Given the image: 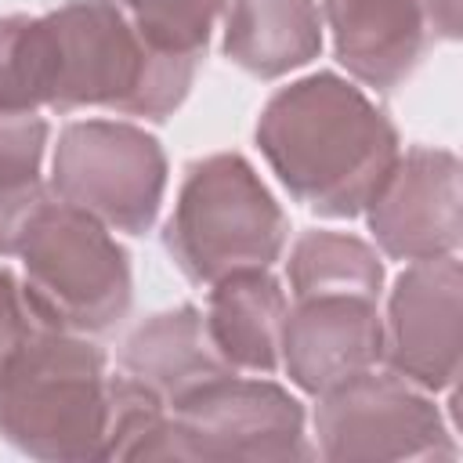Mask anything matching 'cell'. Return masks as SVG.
<instances>
[{
    "instance_id": "cell-1",
    "label": "cell",
    "mask_w": 463,
    "mask_h": 463,
    "mask_svg": "<svg viewBox=\"0 0 463 463\" xmlns=\"http://www.w3.org/2000/svg\"><path fill=\"white\" fill-rule=\"evenodd\" d=\"M279 184L318 217H358L402 152L398 127L351 80L311 72L279 87L253 127Z\"/></svg>"
},
{
    "instance_id": "cell-2",
    "label": "cell",
    "mask_w": 463,
    "mask_h": 463,
    "mask_svg": "<svg viewBox=\"0 0 463 463\" xmlns=\"http://www.w3.org/2000/svg\"><path fill=\"white\" fill-rule=\"evenodd\" d=\"M199 61L145 43L112 0H65L33 18L36 101L61 116L105 109L163 123L184 105Z\"/></svg>"
},
{
    "instance_id": "cell-3",
    "label": "cell",
    "mask_w": 463,
    "mask_h": 463,
    "mask_svg": "<svg viewBox=\"0 0 463 463\" xmlns=\"http://www.w3.org/2000/svg\"><path fill=\"white\" fill-rule=\"evenodd\" d=\"M109 376L105 351L90 336L40 322L0 358V438L43 463L101 459Z\"/></svg>"
},
{
    "instance_id": "cell-4",
    "label": "cell",
    "mask_w": 463,
    "mask_h": 463,
    "mask_svg": "<svg viewBox=\"0 0 463 463\" xmlns=\"http://www.w3.org/2000/svg\"><path fill=\"white\" fill-rule=\"evenodd\" d=\"M289 239V217L239 152H213L184 166L163 250L192 286H213L235 271L271 268Z\"/></svg>"
},
{
    "instance_id": "cell-5",
    "label": "cell",
    "mask_w": 463,
    "mask_h": 463,
    "mask_svg": "<svg viewBox=\"0 0 463 463\" xmlns=\"http://www.w3.org/2000/svg\"><path fill=\"white\" fill-rule=\"evenodd\" d=\"M14 257L22 260V289L33 311L54 329L101 336L134 304L130 253L112 228L58 195L36 206Z\"/></svg>"
},
{
    "instance_id": "cell-6",
    "label": "cell",
    "mask_w": 463,
    "mask_h": 463,
    "mask_svg": "<svg viewBox=\"0 0 463 463\" xmlns=\"http://www.w3.org/2000/svg\"><path fill=\"white\" fill-rule=\"evenodd\" d=\"M166 152L127 119H72L51 152V195L112 232H152L166 195Z\"/></svg>"
},
{
    "instance_id": "cell-7",
    "label": "cell",
    "mask_w": 463,
    "mask_h": 463,
    "mask_svg": "<svg viewBox=\"0 0 463 463\" xmlns=\"http://www.w3.org/2000/svg\"><path fill=\"white\" fill-rule=\"evenodd\" d=\"M163 459H311L307 412L282 383L224 373L166 409Z\"/></svg>"
},
{
    "instance_id": "cell-8",
    "label": "cell",
    "mask_w": 463,
    "mask_h": 463,
    "mask_svg": "<svg viewBox=\"0 0 463 463\" xmlns=\"http://www.w3.org/2000/svg\"><path fill=\"white\" fill-rule=\"evenodd\" d=\"M315 456L333 463L456 459V427L434 394L373 365L315 398Z\"/></svg>"
},
{
    "instance_id": "cell-9",
    "label": "cell",
    "mask_w": 463,
    "mask_h": 463,
    "mask_svg": "<svg viewBox=\"0 0 463 463\" xmlns=\"http://www.w3.org/2000/svg\"><path fill=\"white\" fill-rule=\"evenodd\" d=\"M459 156L434 145L398 152L383 184L369 199L365 224L376 250L391 260H434L459 253L463 239V184Z\"/></svg>"
},
{
    "instance_id": "cell-10",
    "label": "cell",
    "mask_w": 463,
    "mask_h": 463,
    "mask_svg": "<svg viewBox=\"0 0 463 463\" xmlns=\"http://www.w3.org/2000/svg\"><path fill=\"white\" fill-rule=\"evenodd\" d=\"M380 318V362L391 373L430 394L456 387L463 347V268L456 253L409 264L394 279Z\"/></svg>"
},
{
    "instance_id": "cell-11",
    "label": "cell",
    "mask_w": 463,
    "mask_h": 463,
    "mask_svg": "<svg viewBox=\"0 0 463 463\" xmlns=\"http://www.w3.org/2000/svg\"><path fill=\"white\" fill-rule=\"evenodd\" d=\"M383 318L376 297L311 293L289 297L279 340V369L311 398L380 365Z\"/></svg>"
},
{
    "instance_id": "cell-12",
    "label": "cell",
    "mask_w": 463,
    "mask_h": 463,
    "mask_svg": "<svg viewBox=\"0 0 463 463\" xmlns=\"http://www.w3.org/2000/svg\"><path fill=\"white\" fill-rule=\"evenodd\" d=\"M336 61L369 90H398L423 61L430 29L423 0H318Z\"/></svg>"
},
{
    "instance_id": "cell-13",
    "label": "cell",
    "mask_w": 463,
    "mask_h": 463,
    "mask_svg": "<svg viewBox=\"0 0 463 463\" xmlns=\"http://www.w3.org/2000/svg\"><path fill=\"white\" fill-rule=\"evenodd\" d=\"M116 362L123 376L141 383L166 409L181 402L184 394H192L195 387L224 373H239L217 354L206 333L203 311L195 304H177V307L156 311L145 322H137L123 336Z\"/></svg>"
},
{
    "instance_id": "cell-14",
    "label": "cell",
    "mask_w": 463,
    "mask_h": 463,
    "mask_svg": "<svg viewBox=\"0 0 463 463\" xmlns=\"http://www.w3.org/2000/svg\"><path fill=\"white\" fill-rule=\"evenodd\" d=\"M206 333L217 354L239 373L271 376L279 369V340L289 311V297L271 268L235 271L206 286Z\"/></svg>"
},
{
    "instance_id": "cell-15",
    "label": "cell",
    "mask_w": 463,
    "mask_h": 463,
    "mask_svg": "<svg viewBox=\"0 0 463 463\" xmlns=\"http://www.w3.org/2000/svg\"><path fill=\"white\" fill-rule=\"evenodd\" d=\"M224 58L253 80H279L322 51L318 0H221Z\"/></svg>"
},
{
    "instance_id": "cell-16",
    "label": "cell",
    "mask_w": 463,
    "mask_h": 463,
    "mask_svg": "<svg viewBox=\"0 0 463 463\" xmlns=\"http://www.w3.org/2000/svg\"><path fill=\"white\" fill-rule=\"evenodd\" d=\"M289 297L311 293H358L376 297L383 293V260L380 250L351 232L311 228L300 232L289 246L286 260Z\"/></svg>"
},
{
    "instance_id": "cell-17",
    "label": "cell",
    "mask_w": 463,
    "mask_h": 463,
    "mask_svg": "<svg viewBox=\"0 0 463 463\" xmlns=\"http://www.w3.org/2000/svg\"><path fill=\"white\" fill-rule=\"evenodd\" d=\"M145 43L170 54L203 58L221 0H112Z\"/></svg>"
},
{
    "instance_id": "cell-18",
    "label": "cell",
    "mask_w": 463,
    "mask_h": 463,
    "mask_svg": "<svg viewBox=\"0 0 463 463\" xmlns=\"http://www.w3.org/2000/svg\"><path fill=\"white\" fill-rule=\"evenodd\" d=\"M51 127L40 112L0 109V184H36L47 156Z\"/></svg>"
},
{
    "instance_id": "cell-19",
    "label": "cell",
    "mask_w": 463,
    "mask_h": 463,
    "mask_svg": "<svg viewBox=\"0 0 463 463\" xmlns=\"http://www.w3.org/2000/svg\"><path fill=\"white\" fill-rule=\"evenodd\" d=\"M47 195H51V188L43 181L18 184V188H4L0 184V257H14L18 253L25 224H29V217L36 213V206Z\"/></svg>"
},
{
    "instance_id": "cell-20",
    "label": "cell",
    "mask_w": 463,
    "mask_h": 463,
    "mask_svg": "<svg viewBox=\"0 0 463 463\" xmlns=\"http://www.w3.org/2000/svg\"><path fill=\"white\" fill-rule=\"evenodd\" d=\"M36 326H40V315L33 311L22 289V279L7 264H0V358Z\"/></svg>"
},
{
    "instance_id": "cell-21",
    "label": "cell",
    "mask_w": 463,
    "mask_h": 463,
    "mask_svg": "<svg viewBox=\"0 0 463 463\" xmlns=\"http://www.w3.org/2000/svg\"><path fill=\"white\" fill-rule=\"evenodd\" d=\"M430 40H456L459 36V0H423Z\"/></svg>"
}]
</instances>
